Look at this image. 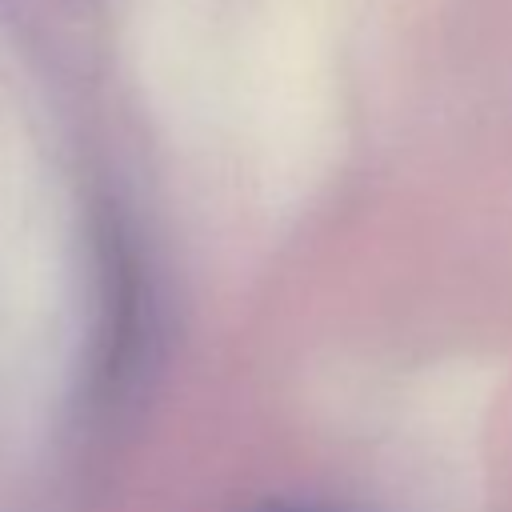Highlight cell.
<instances>
[{
	"label": "cell",
	"mask_w": 512,
	"mask_h": 512,
	"mask_svg": "<svg viewBox=\"0 0 512 512\" xmlns=\"http://www.w3.org/2000/svg\"><path fill=\"white\" fill-rule=\"evenodd\" d=\"M264 512H360V508H340V504H280Z\"/></svg>",
	"instance_id": "1"
}]
</instances>
